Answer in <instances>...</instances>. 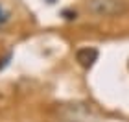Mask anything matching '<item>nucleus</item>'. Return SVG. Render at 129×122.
Masks as SVG:
<instances>
[{
  "instance_id": "3",
  "label": "nucleus",
  "mask_w": 129,
  "mask_h": 122,
  "mask_svg": "<svg viewBox=\"0 0 129 122\" xmlns=\"http://www.w3.org/2000/svg\"><path fill=\"white\" fill-rule=\"evenodd\" d=\"M6 20H8V13H6V11H4V8L0 6V24H4Z\"/></svg>"
},
{
  "instance_id": "1",
  "label": "nucleus",
  "mask_w": 129,
  "mask_h": 122,
  "mask_svg": "<svg viewBox=\"0 0 129 122\" xmlns=\"http://www.w3.org/2000/svg\"><path fill=\"white\" fill-rule=\"evenodd\" d=\"M87 8L98 17H120L127 11L124 0H87Z\"/></svg>"
},
{
  "instance_id": "2",
  "label": "nucleus",
  "mask_w": 129,
  "mask_h": 122,
  "mask_svg": "<svg viewBox=\"0 0 129 122\" xmlns=\"http://www.w3.org/2000/svg\"><path fill=\"white\" fill-rule=\"evenodd\" d=\"M76 59H78V63L81 67L89 68V67L94 65L96 59H98V50L96 48H81V50L76 52Z\"/></svg>"
},
{
  "instance_id": "4",
  "label": "nucleus",
  "mask_w": 129,
  "mask_h": 122,
  "mask_svg": "<svg viewBox=\"0 0 129 122\" xmlns=\"http://www.w3.org/2000/svg\"><path fill=\"white\" fill-rule=\"evenodd\" d=\"M48 2H55V0H48Z\"/></svg>"
}]
</instances>
